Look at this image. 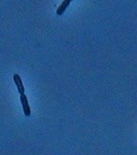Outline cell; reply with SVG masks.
<instances>
[{
	"label": "cell",
	"mask_w": 137,
	"mask_h": 155,
	"mask_svg": "<svg viewBox=\"0 0 137 155\" xmlns=\"http://www.w3.org/2000/svg\"><path fill=\"white\" fill-rule=\"evenodd\" d=\"M14 84L17 85V89H18L19 93L24 94L25 93V88H24V85H23V83H22V80H21V78H20L19 74H14Z\"/></svg>",
	"instance_id": "cell-2"
},
{
	"label": "cell",
	"mask_w": 137,
	"mask_h": 155,
	"mask_svg": "<svg viewBox=\"0 0 137 155\" xmlns=\"http://www.w3.org/2000/svg\"><path fill=\"white\" fill-rule=\"evenodd\" d=\"M70 2H71V0H63V2H62L58 6V8H57V11H56L57 15H58V16H62V15L64 14V12L66 11L67 7L69 6Z\"/></svg>",
	"instance_id": "cell-3"
},
{
	"label": "cell",
	"mask_w": 137,
	"mask_h": 155,
	"mask_svg": "<svg viewBox=\"0 0 137 155\" xmlns=\"http://www.w3.org/2000/svg\"><path fill=\"white\" fill-rule=\"evenodd\" d=\"M71 1H72V0H71Z\"/></svg>",
	"instance_id": "cell-4"
},
{
	"label": "cell",
	"mask_w": 137,
	"mask_h": 155,
	"mask_svg": "<svg viewBox=\"0 0 137 155\" xmlns=\"http://www.w3.org/2000/svg\"><path fill=\"white\" fill-rule=\"evenodd\" d=\"M20 99H21V102H22V106H23V112H24V115L26 117H29L31 115V109L29 107V104H28V98H27L26 94H20Z\"/></svg>",
	"instance_id": "cell-1"
}]
</instances>
